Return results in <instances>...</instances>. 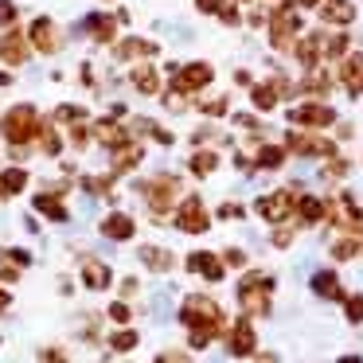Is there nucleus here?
I'll return each instance as SVG.
<instances>
[{
    "mask_svg": "<svg viewBox=\"0 0 363 363\" xmlns=\"http://www.w3.org/2000/svg\"><path fill=\"white\" fill-rule=\"evenodd\" d=\"M180 320L188 324V332H191V347H207L223 328V308L215 305L211 297H203V293H191L180 308Z\"/></svg>",
    "mask_w": 363,
    "mask_h": 363,
    "instance_id": "obj_1",
    "label": "nucleus"
},
{
    "mask_svg": "<svg viewBox=\"0 0 363 363\" xmlns=\"http://www.w3.org/2000/svg\"><path fill=\"white\" fill-rule=\"evenodd\" d=\"M238 305L250 316H269V293H274V277L269 274H246L238 281Z\"/></svg>",
    "mask_w": 363,
    "mask_h": 363,
    "instance_id": "obj_2",
    "label": "nucleus"
},
{
    "mask_svg": "<svg viewBox=\"0 0 363 363\" xmlns=\"http://www.w3.org/2000/svg\"><path fill=\"white\" fill-rule=\"evenodd\" d=\"M301 28H305V24H301V9L285 0L281 9L269 16V40H274V48H289L293 35H297Z\"/></svg>",
    "mask_w": 363,
    "mask_h": 363,
    "instance_id": "obj_3",
    "label": "nucleus"
},
{
    "mask_svg": "<svg viewBox=\"0 0 363 363\" xmlns=\"http://www.w3.org/2000/svg\"><path fill=\"white\" fill-rule=\"evenodd\" d=\"M35 133H40V118H35L32 106H16V110H9V118H4V137H9L12 145H28Z\"/></svg>",
    "mask_w": 363,
    "mask_h": 363,
    "instance_id": "obj_4",
    "label": "nucleus"
},
{
    "mask_svg": "<svg viewBox=\"0 0 363 363\" xmlns=\"http://www.w3.org/2000/svg\"><path fill=\"white\" fill-rule=\"evenodd\" d=\"M258 215L266 223H285L289 215H297V191L281 188V191H274V196H262L258 199Z\"/></svg>",
    "mask_w": 363,
    "mask_h": 363,
    "instance_id": "obj_5",
    "label": "nucleus"
},
{
    "mask_svg": "<svg viewBox=\"0 0 363 363\" xmlns=\"http://www.w3.org/2000/svg\"><path fill=\"white\" fill-rule=\"evenodd\" d=\"M176 196H180V180L176 176H157V180L145 184V199H149V207L157 215H164L176 203Z\"/></svg>",
    "mask_w": 363,
    "mask_h": 363,
    "instance_id": "obj_6",
    "label": "nucleus"
},
{
    "mask_svg": "<svg viewBox=\"0 0 363 363\" xmlns=\"http://www.w3.org/2000/svg\"><path fill=\"white\" fill-rule=\"evenodd\" d=\"M176 227L184 230V235H203L207 230V207L199 196H188L180 203V211H176Z\"/></svg>",
    "mask_w": 363,
    "mask_h": 363,
    "instance_id": "obj_7",
    "label": "nucleus"
},
{
    "mask_svg": "<svg viewBox=\"0 0 363 363\" xmlns=\"http://www.w3.org/2000/svg\"><path fill=\"white\" fill-rule=\"evenodd\" d=\"M211 79H215V71L207 63H188L184 71H176L172 90H180V94H196V90H203Z\"/></svg>",
    "mask_w": 363,
    "mask_h": 363,
    "instance_id": "obj_8",
    "label": "nucleus"
},
{
    "mask_svg": "<svg viewBox=\"0 0 363 363\" xmlns=\"http://www.w3.org/2000/svg\"><path fill=\"white\" fill-rule=\"evenodd\" d=\"M285 149L297 152V157H332V152H336V145L320 141V137H308V133H301V129H289Z\"/></svg>",
    "mask_w": 363,
    "mask_h": 363,
    "instance_id": "obj_9",
    "label": "nucleus"
},
{
    "mask_svg": "<svg viewBox=\"0 0 363 363\" xmlns=\"http://www.w3.org/2000/svg\"><path fill=\"white\" fill-rule=\"evenodd\" d=\"M289 121L297 129H324V125H332V121H336V113H332L328 106L308 102V106H297V110L289 113Z\"/></svg>",
    "mask_w": 363,
    "mask_h": 363,
    "instance_id": "obj_10",
    "label": "nucleus"
},
{
    "mask_svg": "<svg viewBox=\"0 0 363 363\" xmlns=\"http://www.w3.org/2000/svg\"><path fill=\"white\" fill-rule=\"evenodd\" d=\"M328 215L340 223V227H347V230H355V235H363V211L355 207L352 196H340L336 203L328 207Z\"/></svg>",
    "mask_w": 363,
    "mask_h": 363,
    "instance_id": "obj_11",
    "label": "nucleus"
},
{
    "mask_svg": "<svg viewBox=\"0 0 363 363\" xmlns=\"http://www.w3.org/2000/svg\"><path fill=\"white\" fill-rule=\"evenodd\" d=\"M316 9H320V20H324V24H332V28H347L355 20V4H352V0H320Z\"/></svg>",
    "mask_w": 363,
    "mask_h": 363,
    "instance_id": "obj_12",
    "label": "nucleus"
},
{
    "mask_svg": "<svg viewBox=\"0 0 363 363\" xmlns=\"http://www.w3.org/2000/svg\"><path fill=\"white\" fill-rule=\"evenodd\" d=\"M254 347H258V340H254V328H250V320H238L235 328H230L227 352L235 355V359H246V355H254Z\"/></svg>",
    "mask_w": 363,
    "mask_h": 363,
    "instance_id": "obj_13",
    "label": "nucleus"
},
{
    "mask_svg": "<svg viewBox=\"0 0 363 363\" xmlns=\"http://www.w3.org/2000/svg\"><path fill=\"white\" fill-rule=\"evenodd\" d=\"M188 269L199 274V277H207V281H223V262L215 258V254H207V250L188 254Z\"/></svg>",
    "mask_w": 363,
    "mask_h": 363,
    "instance_id": "obj_14",
    "label": "nucleus"
},
{
    "mask_svg": "<svg viewBox=\"0 0 363 363\" xmlns=\"http://www.w3.org/2000/svg\"><path fill=\"white\" fill-rule=\"evenodd\" d=\"M0 59H4L9 67H20L28 59V40L20 32H4L0 35Z\"/></svg>",
    "mask_w": 363,
    "mask_h": 363,
    "instance_id": "obj_15",
    "label": "nucleus"
},
{
    "mask_svg": "<svg viewBox=\"0 0 363 363\" xmlns=\"http://www.w3.org/2000/svg\"><path fill=\"white\" fill-rule=\"evenodd\" d=\"M110 266L98 258H82V281H86V289H106L110 285Z\"/></svg>",
    "mask_w": 363,
    "mask_h": 363,
    "instance_id": "obj_16",
    "label": "nucleus"
},
{
    "mask_svg": "<svg viewBox=\"0 0 363 363\" xmlns=\"http://www.w3.org/2000/svg\"><path fill=\"white\" fill-rule=\"evenodd\" d=\"M32 43H35V48H40V51H43V55H51V51L59 48L55 24H51L48 16H40V20H35V24H32Z\"/></svg>",
    "mask_w": 363,
    "mask_h": 363,
    "instance_id": "obj_17",
    "label": "nucleus"
},
{
    "mask_svg": "<svg viewBox=\"0 0 363 363\" xmlns=\"http://www.w3.org/2000/svg\"><path fill=\"white\" fill-rule=\"evenodd\" d=\"M340 79L352 94H363V55H344V67H340Z\"/></svg>",
    "mask_w": 363,
    "mask_h": 363,
    "instance_id": "obj_18",
    "label": "nucleus"
},
{
    "mask_svg": "<svg viewBox=\"0 0 363 363\" xmlns=\"http://www.w3.org/2000/svg\"><path fill=\"white\" fill-rule=\"evenodd\" d=\"M313 293L324 301H340L344 297V289H340V277L328 274V269H320V274H313Z\"/></svg>",
    "mask_w": 363,
    "mask_h": 363,
    "instance_id": "obj_19",
    "label": "nucleus"
},
{
    "mask_svg": "<svg viewBox=\"0 0 363 363\" xmlns=\"http://www.w3.org/2000/svg\"><path fill=\"white\" fill-rule=\"evenodd\" d=\"M102 235L106 238H118V242H125V238H133V219L129 215H106V223H102Z\"/></svg>",
    "mask_w": 363,
    "mask_h": 363,
    "instance_id": "obj_20",
    "label": "nucleus"
},
{
    "mask_svg": "<svg viewBox=\"0 0 363 363\" xmlns=\"http://www.w3.org/2000/svg\"><path fill=\"white\" fill-rule=\"evenodd\" d=\"M28 262H32V258H28L24 250H4V254H0V277H4V281H16L20 269H24Z\"/></svg>",
    "mask_w": 363,
    "mask_h": 363,
    "instance_id": "obj_21",
    "label": "nucleus"
},
{
    "mask_svg": "<svg viewBox=\"0 0 363 363\" xmlns=\"http://www.w3.org/2000/svg\"><path fill=\"white\" fill-rule=\"evenodd\" d=\"M324 215H328V207H324L320 199H313V196H301V199H297V219L305 223V227H313V223H320Z\"/></svg>",
    "mask_w": 363,
    "mask_h": 363,
    "instance_id": "obj_22",
    "label": "nucleus"
},
{
    "mask_svg": "<svg viewBox=\"0 0 363 363\" xmlns=\"http://www.w3.org/2000/svg\"><path fill=\"white\" fill-rule=\"evenodd\" d=\"M35 211H43L48 219H55V223H67V207H63V199H59V196H51V191L35 196Z\"/></svg>",
    "mask_w": 363,
    "mask_h": 363,
    "instance_id": "obj_23",
    "label": "nucleus"
},
{
    "mask_svg": "<svg viewBox=\"0 0 363 363\" xmlns=\"http://www.w3.org/2000/svg\"><path fill=\"white\" fill-rule=\"evenodd\" d=\"M141 262L149 269H157V274H168V269H172V254L160 250V246H141Z\"/></svg>",
    "mask_w": 363,
    "mask_h": 363,
    "instance_id": "obj_24",
    "label": "nucleus"
},
{
    "mask_svg": "<svg viewBox=\"0 0 363 363\" xmlns=\"http://www.w3.org/2000/svg\"><path fill=\"white\" fill-rule=\"evenodd\" d=\"M98 141H102L106 149H121V145H125V129L113 125V121H98Z\"/></svg>",
    "mask_w": 363,
    "mask_h": 363,
    "instance_id": "obj_25",
    "label": "nucleus"
},
{
    "mask_svg": "<svg viewBox=\"0 0 363 363\" xmlns=\"http://www.w3.org/2000/svg\"><path fill=\"white\" fill-rule=\"evenodd\" d=\"M118 152V157H113V172H129V168L137 164V160H141V145H121V149H113Z\"/></svg>",
    "mask_w": 363,
    "mask_h": 363,
    "instance_id": "obj_26",
    "label": "nucleus"
},
{
    "mask_svg": "<svg viewBox=\"0 0 363 363\" xmlns=\"http://www.w3.org/2000/svg\"><path fill=\"white\" fill-rule=\"evenodd\" d=\"M24 184H28L24 168H9V172L0 176V191H4V196H20V191H24Z\"/></svg>",
    "mask_w": 363,
    "mask_h": 363,
    "instance_id": "obj_27",
    "label": "nucleus"
},
{
    "mask_svg": "<svg viewBox=\"0 0 363 363\" xmlns=\"http://www.w3.org/2000/svg\"><path fill=\"white\" fill-rule=\"evenodd\" d=\"M137 55H157V43H145V40L118 43V59H137Z\"/></svg>",
    "mask_w": 363,
    "mask_h": 363,
    "instance_id": "obj_28",
    "label": "nucleus"
},
{
    "mask_svg": "<svg viewBox=\"0 0 363 363\" xmlns=\"http://www.w3.org/2000/svg\"><path fill=\"white\" fill-rule=\"evenodd\" d=\"M86 28L98 43H110L113 40V20L110 16H86Z\"/></svg>",
    "mask_w": 363,
    "mask_h": 363,
    "instance_id": "obj_29",
    "label": "nucleus"
},
{
    "mask_svg": "<svg viewBox=\"0 0 363 363\" xmlns=\"http://www.w3.org/2000/svg\"><path fill=\"white\" fill-rule=\"evenodd\" d=\"M277 98H281V90H277V82L269 86V82H262V86H254V106L258 110H274Z\"/></svg>",
    "mask_w": 363,
    "mask_h": 363,
    "instance_id": "obj_30",
    "label": "nucleus"
},
{
    "mask_svg": "<svg viewBox=\"0 0 363 363\" xmlns=\"http://www.w3.org/2000/svg\"><path fill=\"white\" fill-rule=\"evenodd\" d=\"M133 86L141 90V94H157V71H152V67H137V71H133Z\"/></svg>",
    "mask_w": 363,
    "mask_h": 363,
    "instance_id": "obj_31",
    "label": "nucleus"
},
{
    "mask_svg": "<svg viewBox=\"0 0 363 363\" xmlns=\"http://www.w3.org/2000/svg\"><path fill=\"white\" fill-rule=\"evenodd\" d=\"M281 160H285V149H277V145H262L258 149V164L262 168H281Z\"/></svg>",
    "mask_w": 363,
    "mask_h": 363,
    "instance_id": "obj_32",
    "label": "nucleus"
},
{
    "mask_svg": "<svg viewBox=\"0 0 363 363\" xmlns=\"http://www.w3.org/2000/svg\"><path fill=\"white\" fill-rule=\"evenodd\" d=\"M215 164H219L215 152H196V157H191V172H196V176H211Z\"/></svg>",
    "mask_w": 363,
    "mask_h": 363,
    "instance_id": "obj_33",
    "label": "nucleus"
},
{
    "mask_svg": "<svg viewBox=\"0 0 363 363\" xmlns=\"http://www.w3.org/2000/svg\"><path fill=\"white\" fill-rule=\"evenodd\" d=\"M328 82H332L328 67H313V71H308V90H313V94H324V90H328Z\"/></svg>",
    "mask_w": 363,
    "mask_h": 363,
    "instance_id": "obj_34",
    "label": "nucleus"
},
{
    "mask_svg": "<svg viewBox=\"0 0 363 363\" xmlns=\"http://www.w3.org/2000/svg\"><path fill=\"white\" fill-rule=\"evenodd\" d=\"M363 246L355 242V238H340V242H332V258H340V262H347V258H355Z\"/></svg>",
    "mask_w": 363,
    "mask_h": 363,
    "instance_id": "obj_35",
    "label": "nucleus"
},
{
    "mask_svg": "<svg viewBox=\"0 0 363 363\" xmlns=\"http://www.w3.org/2000/svg\"><path fill=\"white\" fill-rule=\"evenodd\" d=\"M110 347H113V352H133V347H137V332H113V336H110Z\"/></svg>",
    "mask_w": 363,
    "mask_h": 363,
    "instance_id": "obj_36",
    "label": "nucleus"
},
{
    "mask_svg": "<svg viewBox=\"0 0 363 363\" xmlns=\"http://www.w3.org/2000/svg\"><path fill=\"white\" fill-rule=\"evenodd\" d=\"M55 118L67 121V125H79V121H86V110H82V106H59Z\"/></svg>",
    "mask_w": 363,
    "mask_h": 363,
    "instance_id": "obj_37",
    "label": "nucleus"
},
{
    "mask_svg": "<svg viewBox=\"0 0 363 363\" xmlns=\"http://www.w3.org/2000/svg\"><path fill=\"white\" fill-rule=\"evenodd\" d=\"M40 141H43V152H51V157L59 152V133L51 125H40Z\"/></svg>",
    "mask_w": 363,
    "mask_h": 363,
    "instance_id": "obj_38",
    "label": "nucleus"
},
{
    "mask_svg": "<svg viewBox=\"0 0 363 363\" xmlns=\"http://www.w3.org/2000/svg\"><path fill=\"white\" fill-rule=\"evenodd\" d=\"M347 320H352V324H359V320H363V293L347 297Z\"/></svg>",
    "mask_w": 363,
    "mask_h": 363,
    "instance_id": "obj_39",
    "label": "nucleus"
},
{
    "mask_svg": "<svg viewBox=\"0 0 363 363\" xmlns=\"http://www.w3.org/2000/svg\"><path fill=\"white\" fill-rule=\"evenodd\" d=\"M0 24L4 28L16 24V4H12V0H0Z\"/></svg>",
    "mask_w": 363,
    "mask_h": 363,
    "instance_id": "obj_40",
    "label": "nucleus"
},
{
    "mask_svg": "<svg viewBox=\"0 0 363 363\" xmlns=\"http://www.w3.org/2000/svg\"><path fill=\"white\" fill-rule=\"evenodd\" d=\"M152 363H191V355H184V352H164V355H157Z\"/></svg>",
    "mask_w": 363,
    "mask_h": 363,
    "instance_id": "obj_41",
    "label": "nucleus"
},
{
    "mask_svg": "<svg viewBox=\"0 0 363 363\" xmlns=\"http://www.w3.org/2000/svg\"><path fill=\"white\" fill-rule=\"evenodd\" d=\"M110 320L125 324V320H129V305H121V301H118V305H110Z\"/></svg>",
    "mask_w": 363,
    "mask_h": 363,
    "instance_id": "obj_42",
    "label": "nucleus"
},
{
    "mask_svg": "<svg viewBox=\"0 0 363 363\" xmlns=\"http://www.w3.org/2000/svg\"><path fill=\"white\" fill-rule=\"evenodd\" d=\"M219 215H223V219H242V203H223Z\"/></svg>",
    "mask_w": 363,
    "mask_h": 363,
    "instance_id": "obj_43",
    "label": "nucleus"
},
{
    "mask_svg": "<svg viewBox=\"0 0 363 363\" xmlns=\"http://www.w3.org/2000/svg\"><path fill=\"white\" fill-rule=\"evenodd\" d=\"M223 4H227V0H196L199 12H223Z\"/></svg>",
    "mask_w": 363,
    "mask_h": 363,
    "instance_id": "obj_44",
    "label": "nucleus"
},
{
    "mask_svg": "<svg viewBox=\"0 0 363 363\" xmlns=\"http://www.w3.org/2000/svg\"><path fill=\"white\" fill-rule=\"evenodd\" d=\"M40 359H43V363H67V355L59 352V347H48V352H43Z\"/></svg>",
    "mask_w": 363,
    "mask_h": 363,
    "instance_id": "obj_45",
    "label": "nucleus"
},
{
    "mask_svg": "<svg viewBox=\"0 0 363 363\" xmlns=\"http://www.w3.org/2000/svg\"><path fill=\"white\" fill-rule=\"evenodd\" d=\"M289 242H293V230H289V227L274 230V246H289Z\"/></svg>",
    "mask_w": 363,
    "mask_h": 363,
    "instance_id": "obj_46",
    "label": "nucleus"
},
{
    "mask_svg": "<svg viewBox=\"0 0 363 363\" xmlns=\"http://www.w3.org/2000/svg\"><path fill=\"white\" fill-rule=\"evenodd\" d=\"M219 16H223V24H238V9H235V4H223Z\"/></svg>",
    "mask_w": 363,
    "mask_h": 363,
    "instance_id": "obj_47",
    "label": "nucleus"
},
{
    "mask_svg": "<svg viewBox=\"0 0 363 363\" xmlns=\"http://www.w3.org/2000/svg\"><path fill=\"white\" fill-rule=\"evenodd\" d=\"M347 172V160H332L328 164V176H344Z\"/></svg>",
    "mask_w": 363,
    "mask_h": 363,
    "instance_id": "obj_48",
    "label": "nucleus"
},
{
    "mask_svg": "<svg viewBox=\"0 0 363 363\" xmlns=\"http://www.w3.org/2000/svg\"><path fill=\"white\" fill-rule=\"evenodd\" d=\"M227 262L230 266H246V254L242 250H227Z\"/></svg>",
    "mask_w": 363,
    "mask_h": 363,
    "instance_id": "obj_49",
    "label": "nucleus"
},
{
    "mask_svg": "<svg viewBox=\"0 0 363 363\" xmlns=\"http://www.w3.org/2000/svg\"><path fill=\"white\" fill-rule=\"evenodd\" d=\"M289 4H297V9H313V4H320V0H289Z\"/></svg>",
    "mask_w": 363,
    "mask_h": 363,
    "instance_id": "obj_50",
    "label": "nucleus"
},
{
    "mask_svg": "<svg viewBox=\"0 0 363 363\" xmlns=\"http://www.w3.org/2000/svg\"><path fill=\"white\" fill-rule=\"evenodd\" d=\"M9 301H12V297H9V289H0V308H9Z\"/></svg>",
    "mask_w": 363,
    "mask_h": 363,
    "instance_id": "obj_51",
    "label": "nucleus"
},
{
    "mask_svg": "<svg viewBox=\"0 0 363 363\" xmlns=\"http://www.w3.org/2000/svg\"><path fill=\"white\" fill-rule=\"evenodd\" d=\"M340 363H363L359 355H340Z\"/></svg>",
    "mask_w": 363,
    "mask_h": 363,
    "instance_id": "obj_52",
    "label": "nucleus"
},
{
    "mask_svg": "<svg viewBox=\"0 0 363 363\" xmlns=\"http://www.w3.org/2000/svg\"><path fill=\"white\" fill-rule=\"evenodd\" d=\"M258 363H277V355H262V359Z\"/></svg>",
    "mask_w": 363,
    "mask_h": 363,
    "instance_id": "obj_53",
    "label": "nucleus"
},
{
    "mask_svg": "<svg viewBox=\"0 0 363 363\" xmlns=\"http://www.w3.org/2000/svg\"><path fill=\"white\" fill-rule=\"evenodd\" d=\"M235 4H246V0H235Z\"/></svg>",
    "mask_w": 363,
    "mask_h": 363,
    "instance_id": "obj_54",
    "label": "nucleus"
},
{
    "mask_svg": "<svg viewBox=\"0 0 363 363\" xmlns=\"http://www.w3.org/2000/svg\"><path fill=\"white\" fill-rule=\"evenodd\" d=\"M0 196H4V191H0Z\"/></svg>",
    "mask_w": 363,
    "mask_h": 363,
    "instance_id": "obj_55",
    "label": "nucleus"
}]
</instances>
